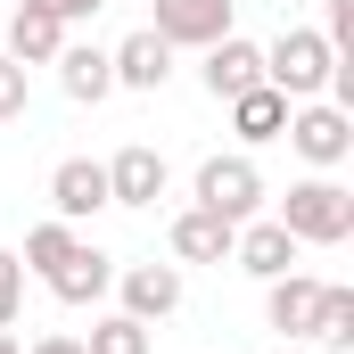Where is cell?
I'll list each match as a JSON object with an SVG mask.
<instances>
[{"instance_id": "d6986e66", "label": "cell", "mask_w": 354, "mask_h": 354, "mask_svg": "<svg viewBox=\"0 0 354 354\" xmlns=\"http://www.w3.org/2000/svg\"><path fill=\"white\" fill-rule=\"evenodd\" d=\"M66 256H75V223H58V214H50V223H33V231H25V256H17V264L50 280V272L66 264Z\"/></svg>"}, {"instance_id": "44dd1931", "label": "cell", "mask_w": 354, "mask_h": 354, "mask_svg": "<svg viewBox=\"0 0 354 354\" xmlns=\"http://www.w3.org/2000/svg\"><path fill=\"white\" fill-rule=\"evenodd\" d=\"M25 313V264H17V248H0V330Z\"/></svg>"}, {"instance_id": "ffe728a7", "label": "cell", "mask_w": 354, "mask_h": 354, "mask_svg": "<svg viewBox=\"0 0 354 354\" xmlns=\"http://www.w3.org/2000/svg\"><path fill=\"white\" fill-rule=\"evenodd\" d=\"M83 354H149V322H132V313H99L91 322Z\"/></svg>"}, {"instance_id": "603a6c76", "label": "cell", "mask_w": 354, "mask_h": 354, "mask_svg": "<svg viewBox=\"0 0 354 354\" xmlns=\"http://www.w3.org/2000/svg\"><path fill=\"white\" fill-rule=\"evenodd\" d=\"M322 17H330V25H322V33H330V50L354 58V0H322Z\"/></svg>"}, {"instance_id": "484cf974", "label": "cell", "mask_w": 354, "mask_h": 354, "mask_svg": "<svg viewBox=\"0 0 354 354\" xmlns=\"http://www.w3.org/2000/svg\"><path fill=\"white\" fill-rule=\"evenodd\" d=\"M0 354H25V346H17V330H0Z\"/></svg>"}, {"instance_id": "9a60e30c", "label": "cell", "mask_w": 354, "mask_h": 354, "mask_svg": "<svg viewBox=\"0 0 354 354\" xmlns=\"http://www.w3.org/2000/svg\"><path fill=\"white\" fill-rule=\"evenodd\" d=\"M0 50H8L17 66H50V58L66 50V25L41 17V8H17V17H0Z\"/></svg>"}, {"instance_id": "5bb4252c", "label": "cell", "mask_w": 354, "mask_h": 354, "mask_svg": "<svg viewBox=\"0 0 354 354\" xmlns=\"http://www.w3.org/2000/svg\"><path fill=\"white\" fill-rule=\"evenodd\" d=\"M231 239H239V223H223L206 206L174 214V264H231Z\"/></svg>"}, {"instance_id": "4316f807", "label": "cell", "mask_w": 354, "mask_h": 354, "mask_svg": "<svg viewBox=\"0 0 354 354\" xmlns=\"http://www.w3.org/2000/svg\"><path fill=\"white\" fill-rule=\"evenodd\" d=\"M272 354H297V346H272Z\"/></svg>"}, {"instance_id": "8fae6325", "label": "cell", "mask_w": 354, "mask_h": 354, "mask_svg": "<svg viewBox=\"0 0 354 354\" xmlns=\"http://www.w3.org/2000/svg\"><path fill=\"white\" fill-rule=\"evenodd\" d=\"M115 288H124V313H132V322H165V313H181V264H124Z\"/></svg>"}, {"instance_id": "ba28073f", "label": "cell", "mask_w": 354, "mask_h": 354, "mask_svg": "<svg viewBox=\"0 0 354 354\" xmlns=\"http://www.w3.org/2000/svg\"><path fill=\"white\" fill-rule=\"evenodd\" d=\"M149 33H157V41H174V50H206V41H223V33H231V0H157Z\"/></svg>"}, {"instance_id": "5b68a950", "label": "cell", "mask_w": 354, "mask_h": 354, "mask_svg": "<svg viewBox=\"0 0 354 354\" xmlns=\"http://www.w3.org/2000/svg\"><path fill=\"white\" fill-rule=\"evenodd\" d=\"M50 214H58V223L107 214V165H99V157H58V165H50Z\"/></svg>"}, {"instance_id": "52a82bcc", "label": "cell", "mask_w": 354, "mask_h": 354, "mask_svg": "<svg viewBox=\"0 0 354 354\" xmlns=\"http://www.w3.org/2000/svg\"><path fill=\"white\" fill-rule=\"evenodd\" d=\"M198 83H206V99H239V91L264 83V50L239 41V33H223V41L198 50Z\"/></svg>"}, {"instance_id": "30bf717a", "label": "cell", "mask_w": 354, "mask_h": 354, "mask_svg": "<svg viewBox=\"0 0 354 354\" xmlns=\"http://www.w3.org/2000/svg\"><path fill=\"white\" fill-rule=\"evenodd\" d=\"M107 66H115V91H165L174 83V41H157V33L140 25V33H124V41L107 50Z\"/></svg>"}, {"instance_id": "7c38bea8", "label": "cell", "mask_w": 354, "mask_h": 354, "mask_svg": "<svg viewBox=\"0 0 354 354\" xmlns=\"http://www.w3.org/2000/svg\"><path fill=\"white\" fill-rule=\"evenodd\" d=\"M313 305H322V280H313V272H280V280H264V322L288 338V346H305Z\"/></svg>"}, {"instance_id": "277c9868", "label": "cell", "mask_w": 354, "mask_h": 354, "mask_svg": "<svg viewBox=\"0 0 354 354\" xmlns=\"http://www.w3.org/2000/svg\"><path fill=\"white\" fill-rule=\"evenodd\" d=\"M189 198H198L206 214H223V223H248V214L264 206V174H256L248 149H231V157H206V165H198Z\"/></svg>"}, {"instance_id": "ac0fdd59", "label": "cell", "mask_w": 354, "mask_h": 354, "mask_svg": "<svg viewBox=\"0 0 354 354\" xmlns=\"http://www.w3.org/2000/svg\"><path fill=\"white\" fill-rule=\"evenodd\" d=\"M305 338L330 346V354H354V288L322 280V305H313V330H305Z\"/></svg>"}, {"instance_id": "7a4b0ae2", "label": "cell", "mask_w": 354, "mask_h": 354, "mask_svg": "<svg viewBox=\"0 0 354 354\" xmlns=\"http://www.w3.org/2000/svg\"><path fill=\"white\" fill-rule=\"evenodd\" d=\"M330 66H338V50H330L322 25H288L264 50V83L280 91L288 107H297V99H322V91H330Z\"/></svg>"}, {"instance_id": "7402d4cb", "label": "cell", "mask_w": 354, "mask_h": 354, "mask_svg": "<svg viewBox=\"0 0 354 354\" xmlns=\"http://www.w3.org/2000/svg\"><path fill=\"white\" fill-rule=\"evenodd\" d=\"M25 99H33V83H25V66H17V58L0 50V124H17V115H25Z\"/></svg>"}, {"instance_id": "d4e9b609", "label": "cell", "mask_w": 354, "mask_h": 354, "mask_svg": "<svg viewBox=\"0 0 354 354\" xmlns=\"http://www.w3.org/2000/svg\"><path fill=\"white\" fill-rule=\"evenodd\" d=\"M25 354H83V338H66V330H50V338H33Z\"/></svg>"}, {"instance_id": "8992f818", "label": "cell", "mask_w": 354, "mask_h": 354, "mask_svg": "<svg viewBox=\"0 0 354 354\" xmlns=\"http://www.w3.org/2000/svg\"><path fill=\"white\" fill-rule=\"evenodd\" d=\"M231 264L248 272V280H280V272H297V239H288V223H280V214H248L239 239H231Z\"/></svg>"}, {"instance_id": "2e32d148", "label": "cell", "mask_w": 354, "mask_h": 354, "mask_svg": "<svg viewBox=\"0 0 354 354\" xmlns=\"http://www.w3.org/2000/svg\"><path fill=\"white\" fill-rule=\"evenodd\" d=\"M50 66H58V91H66L75 107H99V99L115 91V66H107V50H91V41H66Z\"/></svg>"}, {"instance_id": "3957f363", "label": "cell", "mask_w": 354, "mask_h": 354, "mask_svg": "<svg viewBox=\"0 0 354 354\" xmlns=\"http://www.w3.org/2000/svg\"><path fill=\"white\" fill-rule=\"evenodd\" d=\"M280 140H288L313 174H330V165H346V157H354V115H346V107H330V99H297Z\"/></svg>"}, {"instance_id": "4fadbf2b", "label": "cell", "mask_w": 354, "mask_h": 354, "mask_svg": "<svg viewBox=\"0 0 354 354\" xmlns=\"http://www.w3.org/2000/svg\"><path fill=\"white\" fill-rule=\"evenodd\" d=\"M107 288H115V256L91 248V239H75V256L50 272V297H58V305H99Z\"/></svg>"}, {"instance_id": "6da1fadb", "label": "cell", "mask_w": 354, "mask_h": 354, "mask_svg": "<svg viewBox=\"0 0 354 354\" xmlns=\"http://www.w3.org/2000/svg\"><path fill=\"white\" fill-rule=\"evenodd\" d=\"M280 223H288L297 248H346V239H354V189H346V181H330V174L288 181Z\"/></svg>"}, {"instance_id": "e0dca14e", "label": "cell", "mask_w": 354, "mask_h": 354, "mask_svg": "<svg viewBox=\"0 0 354 354\" xmlns=\"http://www.w3.org/2000/svg\"><path fill=\"white\" fill-rule=\"evenodd\" d=\"M223 107H231V132H239L248 149H264V140H280V132H288V99H280L272 83L239 91V99H223Z\"/></svg>"}, {"instance_id": "cb8c5ba5", "label": "cell", "mask_w": 354, "mask_h": 354, "mask_svg": "<svg viewBox=\"0 0 354 354\" xmlns=\"http://www.w3.org/2000/svg\"><path fill=\"white\" fill-rule=\"evenodd\" d=\"M25 8H41V17H58V25H75V17H99L107 0H25Z\"/></svg>"}, {"instance_id": "9c48e42d", "label": "cell", "mask_w": 354, "mask_h": 354, "mask_svg": "<svg viewBox=\"0 0 354 354\" xmlns=\"http://www.w3.org/2000/svg\"><path fill=\"white\" fill-rule=\"evenodd\" d=\"M165 157L149 149V140H132V149H115L107 157V206H157L165 198Z\"/></svg>"}]
</instances>
